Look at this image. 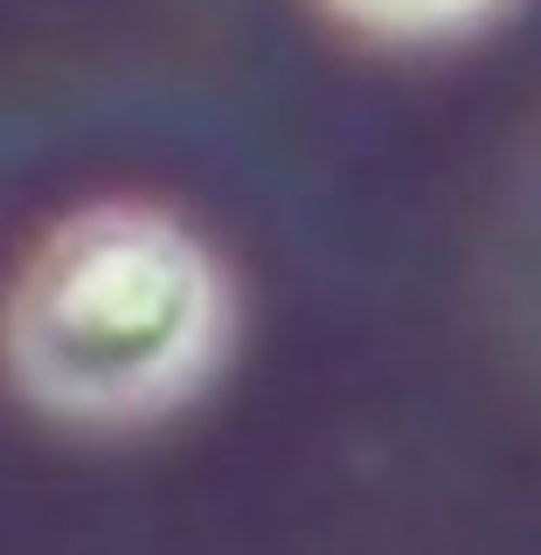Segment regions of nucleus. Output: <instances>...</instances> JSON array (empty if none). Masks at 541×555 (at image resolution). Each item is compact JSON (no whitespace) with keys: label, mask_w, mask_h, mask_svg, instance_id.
<instances>
[{"label":"nucleus","mask_w":541,"mask_h":555,"mask_svg":"<svg viewBox=\"0 0 541 555\" xmlns=\"http://www.w3.org/2000/svg\"><path fill=\"white\" fill-rule=\"evenodd\" d=\"M216 257L153 208H98L28 264L8 354L35 403L83 424H139L202 389L222 354Z\"/></svg>","instance_id":"1"},{"label":"nucleus","mask_w":541,"mask_h":555,"mask_svg":"<svg viewBox=\"0 0 541 555\" xmlns=\"http://www.w3.org/2000/svg\"><path fill=\"white\" fill-rule=\"evenodd\" d=\"M347 22L375 28V35H403V42H430V35H459L486 22L500 0H326Z\"/></svg>","instance_id":"2"}]
</instances>
